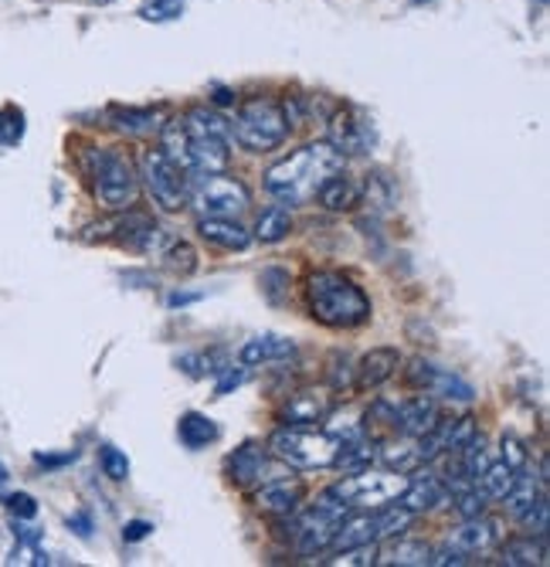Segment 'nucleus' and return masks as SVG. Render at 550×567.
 Segmentation results:
<instances>
[{
	"label": "nucleus",
	"instance_id": "nucleus-1",
	"mask_svg": "<svg viewBox=\"0 0 550 567\" xmlns=\"http://www.w3.org/2000/svg\"><path fill=\"white\" fill-rule=\"evenodd\" d=\"M336 171H343V157L326 140L307 143L266 171V190L279 197L282 204H307L313 200L316 187Z\"/></svg>",
	"mask_w": 550,
	"mask_h": 567
},
{
	"label": "nucleus",
	"instance_id": "nucleus-2",
	"mask_svg": "<svg viewBox=\"0 0 550 567\" xmlns=\"http://www.w3.org/2000/svg\"><path fill=\"white\" fill-rule=\"evenodd\" d=\"M307 309L330 330H357L374 313L367 292L336 269H320L307 279Z\"/></svg>",
	"mask_w": 550,
	"mask_h": 567
},
{
	"label": "nucleus",
	"instance_id": "nucleus-3",
	"mask_svg": "<svg viewBox=\"0 0 550 567\" xmlns=\"http://www.w3.org/2000/svg\"><path fill=\"white\" fill-rule=\"evenodd\" d=\"M289 136V120L282 113V102L272 95H252L245 99L235 123H231V140L248 150V153H272L286 143Z\"/></svg>",
	"mask_w": 550,
	"mask_h": 567
},
{
	"label": "nucleus",
	"instance_id": "nucleus-4",
	"mask_svg": "<svg viewBox=\"0 0 550 567\" xmlns=\"http://www.w3.org/2000/svg\"><path fill=\"white\" fill-rule=\"evenodd\" d=\"M92 187L95 200L106 212H129L139 200V171L123 150H95L92 153Z\"/></svg>",
	"mask_w": 550,
	"mask_h": 567
},
{
	"label": "nucleus",
	"instance_id": "nucleus-5",
	"mask_svg": "<svg viewBox=\"0 0 550 567\" xmlns=\"http://www.w3.org/2000/svg\"><path fill=\"white\" fill-rule=\"evenodd\" d=\"M340 442L330 432H307L282 425L269 435V455H276L282 466L292 470H326L333 466Z\"/></svg>",
	"mask_w": 550,
	"mask_h": 567
},
{
	"label": "nucleus",
	"instance_id": "nucleus-6",
	"mask_svg": "<svg viewBox=\"0 0 550 567\" xmlns=\"http://www.w3.org/2000/svg\"><path fill=\"white\" fill-rule=\"evenodd\" d=\"M136 171H139V181L146 184L149 197H154L164 212H180L190 204V171L177 167L160 146L146 150Z\"/></svg>",
	"mask_w": 550,
	"mask_h": 567
},
{
	"label": "nucleus",
	"instance_id": "nucleus-7",
	"mask_svg": "<svg viewBox=\"0 0 550 567\" xmlns=\"http://www.w3.org/2000/svg\"><path fill=\"white\" fill-rule=\"evenodd\" d=\"M190 204L205 218H238L248 212L252 194L241 181L225 174H190Z\"/></svg>",
	"mask_w": 550,
	"mask_h": 567
},
{
	"label": "nucleus",
	"instance_id": "nucleus-8",
	"mask_svg": "<svg viewBox=\"0 0 550 567\" xmlns=\"http://www.w3.org/2000/svg\"><path fill=\"white\" fill-rule=\"evenodd\" d=\"M408 476L405 473H394V470H384V473H374V470H364V473H354L340 480L333 489L350 503V509H381L387 503H394L402 496Z\"/></svg>",
	"mask_w": 550,
	"mask_h": 567
},
{
	"label": "nucleus",
	"instance_id": "nucleus-9",
	"mask_svg": "<svg viewBox=\"0 0 550 567\" xmlns=\"http://www.w3.org/2000/svg\"><path fill=\"white\" fill-rule=\"evenodd\" d=\"M405 381H408V388H415L418 394H428V398L463 401V404L476 401V388L466 378L445 371V368L432 364V360H422V357H415L405 368Z\"/></svg>",
	"mask_w": 550,
	"mask_h": 567
},
{
	"label": "nucleus",
	"instance_id": "nucleus-10",
	"mask_svg": "<svg viewBox=\"0 0 550 567\" xmlns=\"http://www.w3.org/2000/svg\"><path fill=\"white\" fill-rule=\"evenodd\" d=\"M282 530H289L286 537L292 540V550L299 557H313V554L330 550V540L336 534V520H330L326 513H320L316 506H310V509L299 506L295 513H289V527H282Z\"/></svg>",
	"mask_w": 550,
	"mask_h": 567
},
{
	"label": "nucleus",
	"instance_id": "nucleus-11",
	"mask_svg": "<svg viewBox=\"0 0 550 567\" xmlns=\"http://www.w3.org/2000/svg\"><path fill=\"white\" fill-rule=\"evenodd\" d=\"M340 157H364L374 146V126L361 110H336L330 113V140H326Z\"/></svg>",
	"mask_w": 550,
	"mask_h": 567
},
{
	"label": "nucleus",
	"instance_id": "nucleus-12",
	"mask_svg": "<svg viewBox=\"0 0 550 567\" xmlns=\"http://www.w3.org/2000/svg\"><path fill=\"white\" fill-rule=\"evenodd\" d=\"M228 146H231V140H225V136L187 126V167H190V174H225L231 164Z\"/></svg>",
	"mask_w": 550,
	"mask_h": 567
},
{
	"label": "nucleus",
	"instance_id": "nucleus-13",
	"mask_svg": "<svg viewBox=\"0 0 550 567\" xmlns=\"http://www.w3.org/2000/svg\"><path fill=\"white\" fill-rule=\"evenodd\" d=\"M225 476L235 486H256V483L276 480L282 473L269 466V449H262L259 442H245L225 458Z\"/></svg>",
	"mask_w": 550,
	"mask_h": 567
},
{
	"label": "nucleus",
	"instance_id": "nucleus-14",
	"mask_svg": "<svg viewBox=\"0 0 550 567\" xmlns=\"http://www.w3.org/2000/svg\"><path fill=\"white\" fill-rule=\"evenodd\" d=\"M333 411V398L326 388H303V391H292L279 411V422L292 425V429H307L316 422H326Z\"/></svg>",
	"mask_w": 550,
	"mask_h": 567
},
{
	"label": "nucleus",
	"instance_id": "nucleus-15",
	"mask_svg": "<svg viewBox=\"0 0 550 567\" xmlns=\"http://www.w3.org/2000/svg\"><path fill=\"white\" fill-rule=\"evenodd\" d=\"M307 499V486L299 480H289V476H276V480H266L259 483V489L252 493V503L259 513L266 517H289Z\"/></svg>",
	"mask_w": 550,
	"mask_h": 567
},
{
	"label": "nucleus",
	"instance_id": "nucleus-16",
	"mask_svg": "<svg viewBox=\"0 0 550 567\" xmlns=\"http://www.w3.org/2000/svg\"><path fill=\"white\" fill-rule=\"evenodd\" d=\"M504 534H507V530H504V520H496V517H486V513H479V517L463 520L453 534H448V544L473 557V554L492 550L499 540H504Z\"/></svg>",
	"mask_w": 550,
	"mask_h": 567
},
{
	"label": "nucleus",
	"instance_id": "nucleus-17",
	"mask_svg": "<svg viewBox=\"0 0 550 567\" xmlns=\"http://www.w3.org/2000/svg\"><path fill=\"white\" fill-rule=\"evenodd\" d=\"M438 422V404L428 394H415L405 398L402 404H394V432L405 439H422L428 429H435Z\"/></svg>",
	"mask_w": 550,
	"mask_h": 567
},
{
	"label": "nucleus",
	"instance_id": "nucleus-18",
	"mask_svg": "<svg viewBox=\"0 0 550 567\" xmlns=\"http://www.w3.org/2000/svg\"><path fill=\"white\" fill-rule=\"evenodd\" d=\"M397 368H402V353H397V347H374L371 353L361 357V364L354 368L357 371L354 388L357 391H377L397 374Z\"/></svg>",
	"mask_w": 550,
	"mask_h": 567
},
{
	"label": "nucleus",
	"instance_id": "nucleus-19",
	"mask_svg": "<svg viewBox=\"0 0 550 567\" xmlns=\"http://www.w3.org/2000/svg\"><path fill=\"white\" fill-rule=\"evenodd\" d=\"M197 235L221 251H245L248 245H252V231H248L238 218H205L201 215V221H197Z\"/></svg>",
	"mask_w": 550,
	"mask_h": 567
},
{
	"label": "nucleus",
	"instance_id": "nucleus-20",
	"mask_svg": "<svg viewBox=\"0 0 550 567\" xmlns=\"http://www.w3.org/2000/svg\"><path fill=\"white\" fill-rule=\"evenodd\" d=\"M377 540V513L374 509H350L346 517L336 524V534L330 540V550H346V547H357V544H371Z\"/></svg>",
	"mask_w": 550,
	"mask_h": 567
},
{
	"label": "nucleus",
	"instance_id": "nucleus-21",
	"mask_svg": "<svg viewBox=\"0 0 550 567\" xmlns=\"http://www.w3.org/2000/svg\"><path fill=\"white\" fill-rule=\"evenodd\" d=\"M164 106H116L110 113V126L120 130L123 136H149L160 133L164 126Z\"/></svg>",
	"mask_w": 550,
	"mask_h": 567
},
{
	"label": "nucleus",
	"instance_id": "nucleus-22",
	"mask_svg": "<svg viewBox=\"0 0 550 567\" xmlns=\"http://www.w3.org/2000/svg\"><path fill=\"white\" fill-rule=\"evenodd\" d=\"M295 353V343L276 333H262L252 337L238 347V360L245 368H262V364H276V360H289Z\"/></svg>",
	"mask_w": 550,
	"mask_h": 567
},
{
	"label": "nucleus",
	"instance_id": "nucleus-23",
	"mask_svg": "<svg viewBox=\"0 0 550 567\" xmlns=\"http://www.w3.org/2000/svg\"><path fill=\"white\" fill-rule=\"evenodd\" d=\"M445 499H448V489H445V483L438 480V476H418V480H408L405 483V489H402V496H397V503L402 506H408L415 517H422V513H432V509H438V506H445Z\"/></svg>",
	"mask_w": 550,
	"mask_h": 567
},
{
	"label": "nucleus",
	"instance_id": "nucleus-24",
	"mask_svg": "<svg viewBox=\"0 0 550 567\" xmlns=\"http://www.w3.org/2000/svg\"><path fill=\"white\" fill-rule=\"evenodd\" d=\"M313 197L320 200V208H326V212H354L357 204H361V184L350 177V174L336 171V174H330L316 187Z\"/></svg>",
	"mask_w": 550,
	"mask_h": 567
},
{
	"label": "nucleus",
	"instance_id": "nucleus-25",
	"mask_svg": "<svg viewBox=\"0 0 550 567\" xmlns=\"http://www.w3.org/2000/svg\"><path fill=\"white\" fill-rule=\"evenodd\" d=\"M499 547V560L504 564H510V567H543L547 564V544H543V537H530V534H523V537H510L507 544L499 540L496 544Z\"/></svg>",
	"mask_w": 550,
	"mask_h": 567
},
{
	"label": "nucleus",
	"instance_id": "nucleus-26",
	"mask_svg": "<svg viewBox=\"0 0 550 567\" xmlns=\"http://www.w3.org/2000/svg\"><path fill=\"white\" fill-rule=\"evenodd\" d=\"M218 435H221V429L208 415H201V411H187V415H180V422H177V439L190 452L208 449L211 442H218Z\"/></svg>",
	"mask_w": 550,
	"mask_h": 567
},
{
	"label": "nucleus",
	"instance_id": "nucleus-27",
	"mask_svg": "<svg viewBox=\"0 0 550 567\" xmlns=\"http://www.w3.org/2000/svg\"><path fill=\"white\" fill-rule=\"evenodd\" d=\"M374 462H377V445H374V442L350 439V442H340L333 466H336V470H343V476H354V473L371 470Z\"/></svg>",
	"mask_w": 550,
	"mask_h": 567
},
{
	"label": "nucleus",
	"instance_id": "nucleus-28",
	"mask_svg": "<svg viewBox=\"0 0 550 567\" xmlns=\"http://www.w3.org/2000/svg\"><path fill=\"white\" fill-rule=\"evenodd\" d=\"M289 231H292V212L286 204H272L256 221V238L262 245H279L282 238H289Z\"/></svg>",
	"mask_w": 550,
	"mask_h": 567
},
{
	"label": "nucleus",
	"instance_id": "nucleus-29",
	"mask_svg": "<svg viewBox=\"0 0 550 567\" xmlns=\"http://www.w3.org/2000/svg\"><path fill=\"white\" fill-rule=\"evenodd\" d=\"M377 458L384 462L387 470H394V473H415L418 466H422V455H418V442L415 439H397V442H391V445H384L381 452H377Z\"/></svg>",
	"mask_w": 550,
	"mask_h": 567
},
{
	"label": "nucleus",
	"instance_id": "nucleus-30",
	"mask_svg": "<svg viewBox=\"0 0 550 567\" xmlns=\"http://www.w3.org/2000/svg\"><path fill=\"white\" fill-rule=\"evenodd\" d=\"M415 524V513L402 503H387L377 509V540H394V537H405V530H412Z\"/></svg>",
	"mask_w": 550,
	"mask_h": 567
},
{
	"label": "nucleus",
	"instance_id": "nucleus-31",
	"mask_svg": "<svg viewBox=\"0 0 550 567\" xmlns=\"http://www.w3.org/2000/svg\"><path fill=\"white\" fill-rule=\"evenodd\" d=\"M543 496V483L540 480H533V476H517V483L510 486V493L504 496V506H507V513L510 517H523V513L537 503Z\"/></svg>",
	"mask_w": 550,
	"mask_h": 567
},
{
	"label": "nucleus",
	"instance_id": "nucleus-32",
	"mask_svg": "<svg viewBox=\"0 0 550 567\" xmlns=\"http://www.w3.org/2000/svg\"><path fill=\"white\" fill-rule=\"evenodd\" d=\"M517 476L520 473H513L507 462L499 458V462H489V466L482 470V476L476 480V486L486 493V499H504L510 493V486L517 483Z\"/></svg>",
	"mask_w": 550,
	"mask_h": 567
},
{
	"label": "nucleus",
	"instance_id": "nucleus-33",
	"mask_svg": "<svg viewBox=\"0 0 550 567\" xmlns=\"http://www.w3.org/2000/svg\"><path fill=\"white\" fill-rule=\"evenodd\" d=\"M397 540V537H394ZM432 557V547L425 540H397L381 564H402V567H425Z\"/></svg>",
	"mask_w": 550,
	"mask_h": 567
},
{
	"label": "nucleus",
	"instance_id": "nucleus-34",
	"mask_svg": "<svg viewBox=\"0 0 550 567\" xmlns=\"http://www.w3.org/2000/svg\"><path fill=\"white\" fill-rule=\"evenodd\" d=\"M164 266L170 269V272H177V276H190V272H197V248L190 245V241H174L167 251H164Z\"/></svg>",
	"mask_w": 550,
	"mask_h": 567
},
{
	"label": "nucleus",
	"instance_id": "nucleus-35",
	"mask_svg": "<svg viewBox=\"0 0 550 567\" xmlns=\"http://www.w3.org/2000/svg\"><path fill=\"white\" fill-rule=\"evenodd\" d=\"M453 503H456V513L463 520H473V517H479V513H486V506H489V499H486V493L473 483V486H466V489H459V493H453Z\"/></svg>",
	"mask_w": 550,
	"mask_h": 567
},
{
	"label": "nucleus",
	"instance_id": "nucleus-36",
	"mask_svg": "<svg viewBox=\"0 0 550 567\" xmlns=\"http://www.w3.org/2000/svg\"><path fill=\"white\" fill-rule=\"evenodd\" d=\"M479 432L476 419L466 415V419H456V422H448V435H445V455H453L459 449H466L473 442V435Z\"/></svg>",
	"mask_w": 550,
	"mask_h": 567
},
{
	"label": "nucleus",
	"instance_id": "nucleus-37",
	"mask_svg": "<svg viewBox=\"0 0 550 567\" xmlns=\"http://www.w3.org/2000/svg\"><path fill=\"white\" fill-rule=\"evenodd\" d=\"M381 560V550L377 544H357V547H346V550H336V557H330V564H346V567H371Z\"/></svg>",
	"mask_w": 550,
	"mask_h": 567
},
{
	"label": "nucleus",
	"instance_id": "nucleus-38",
	"mask_svg": "<svg viewBox=\"0 0 550 567\" xmlns=\"http://www.w3.org/2000/svg\"><path fill=\"white\" fill-rule=\"evenodd\" d=\"M98 466H103V473H106L113 483L129 480V458H126V452H120V449H113V445H103V449H98Z\"/></svg>",
	"mask_w": 550,
	"mask_h": 567
},
{
	"label": "nucleus",
	"instance_id": "nucleus-39",
	"mask_svg": "<svg viewBox=\"0 0 550 567\" xmlns=\"http://www.w3.org/2000/svg\"><path fill=\"white\" fill-rule=\"evenodd\" d=\"M262 296L272 302V306H279V302H286V296H289V272L286 269H279V266H272V269H262Z\"/></svg>",
	"mask_w": 550,
	"mask_h": 567
},
{
	"label": "nucleus",
	"instance_id": "nucleus-40",
	"mask_svg": "<svg viewBox=\"0 0 550 567\" xmlns=\"http://www.w3.org/2000/svg\"><path fill=\"white\" fill-rule=\"evenodd\" d=\"M520 524H523V530H527L530 537H547V527H550V503H547V493L523 513Z\"/></svg>",
	"mask_w": 550,
	"mask_h": 567
},
{
	"label": "nucleus",
	"instance_id": "nucleus-41",
	"mask_svg": "<svg viewBox=\"0 0 550 567\" xmlns=\"http://www.w3.org/2000/svg\"><path fill=\"white\" fill-rule=\"evenodd\" d=\"M504 462L513 470V473H527V466H530V449H527V442L523 439H517V435H504Z\"/></svg>",
	"mask_w": 550,
	"mask_h": 567
},
{
	"label": "nucleus",
	"instance_id": "nucleus-42",
	"mask_svg": "<svg viewBox=\"0 0 550 567\" xmlns=\"http://www.w3.org/2000/svg\"><path fill=\"white\" fill-rule=\"evenodd\" d=\"M361 194H367V200H371V204H377V208H387L391 197H394L391 177H387V174H367V184H364V190H361Z\"/></svg>",
	"mask_w": 550,
	"mask_h": 567
},
{
	"label": "nucleus",
	"instance_id": "nucleus-43",
	"mask_svg": "<svg viewBox=\"0 0 550 567\" xmlns=\"http://www.w3.org/2000/svg\"><path fill=\"white\" fill-rule=\"evenodd\" d=\"M330 364H333V368H330V388H333V391L354 388V368H350L346 353H333Z\"/></svg>",
	"mask_w": 550,
	"mask_h": 567
},
{
	"label": "nucleus",
	"instance_id": "nucleus-44",
	"mask_svg": "<svg viewBox=\"0 0 550 567\" xmlns=\"http://www.w3.org/2000/svg\"><path fill=\"white\" fill-rule=\"evenodd\" d=\"M139 14L146 21H174V18L184 14V4H180V0H154V4H146Z\"/></svg>",
	"mask_w": 550,
	"mask_h": 567
},
{
	"label": "nucleus",
	"instance_id": "nucleus-45",
	"mask_svg": "<svg viewBox=\"0 0 550 567\" xmlns=\"http://www.w3.org/2000/svg\"><path fill=\"white\" fill-rule=\"evenodd\" d=\"M4 503H8V509L14 513L18 520H34V517H38V503H34L28 493H11Z\"/></svg>",
	"mask_w": 550,
	"mask_h": 567
},
{
	"label": "nucleus",
	"instance_id": "nucleus-46",
	"mask_svg": "<svg viewBox=\"0 0 550 567\" xmlns=\"http://www.w3.org/2000/svg\"><path fill=\"white\" fill-rule=\"evenodd\" d=\"M149 534H154V524H149V520H126V524H123V540H126V544H139V540H146Z\"/></svg>",
	"mask_w": 550,
	"mask_h": 567
},
{
	"label": "nucleus",
	"instance_id": "nucleus-47",
	"mask_svg": "<svg viewBox=\"0 0 550 567\" xmlns=\"http://www.w3.org/2000/svg\"><path fill=\"white\" fill-rule=\"evenodd\" d=\"M248 381V374L245 371H235V368H225V374H221V381L215 384V394L218 398H225V394H231L235 388H241Z\"/></svg>",
	"mask_w": 550,
	"mask_h": 567
},
{
	"label": "nucleus",
	"instance_id": "nucleus-48",
	"mask_svg": "<svg viewBox=\"0 0 550 567\" xmlns=\"http://www.w3.org/2000/svg\"><path fill=\"white\" fill-rule=\"evenodd\" d=\"M197 299H205V292H184V289H177V292L167 296V306H170V309H184V306H190V302H197Z\"/></svg>",
	"mask_w": 550,
	"mask_h": 567
},
{
	"label": "nucleus",
	"instance_id": "nucleus-49",
	"mask_svg": "<svg viewBox=\"0 0 550 567\" xmlns=\"http://www.w3.org/2000/svg\"><path fill=\"white\" fill-rule=\"evenodd\" d=\"M75 458V452H69V455H38L34 462L38 466H62V462H72Z\"/></svg>",
	"mask_w": 550,
	"mask_h": 567
},
{
	"label": "nucleus",
	"instance_id": "nucleus-50",
	"mask_svg": "<svg viewBox=\"0 0 550 567\" xmlns=\"http://www.w3.org/2000/svg\"><path fill=\"white\" fill-rule=\"evenodd\" d=\"M69 524H75V527H79V537H89V534H92V524H89L85 513H79V517H72Z\"/></svg>",
	"mask_w": 550,
	"mask_h": 567
},
{
	"label": "nucleus",
	"instance_id": "nucleus-51",
	"mask_svg": "<svg viewBox=\"0 0 550 567\" xmlns=\"http://www.w3.org/2000/svg\"><path fill=\"white\" fill-rule=\"evenodd\" d=\"M215 102H218V106H228V102H235V95H231V92H225V89H221V92H218V95H215Z\"/></svg>",
	"mask_w": 550,
	"mask_h": 567
},
{
	"label": "nucleus",
	"instance_id": "nucleus-52",
	"mask_svg": "<svg viewBox=\"0 0 550 567\" xmlns=\"http://www.w3.org/2000/svg\"><path fill=\"white\" fill-rule=\"evenodd\" d=\"M4 480H8V473H4V466H0V486H4Z\"/></svg>",
	"mask_w": 550,
	"mask_h": 567
},
{
	"label": "nucleus",
	"instance_id": "nucleus-53",
	"mask_svg": "<svg viewBox=\"0 0 550 567\" xmlns=\"http://www.w3.org/2000/svg\"><path fill=\"white\" fill-rule=\"evenodd\" d=\"M415 4H432V0H415Z\"/></svg>",
	"mask_w": 550,
	"mask_h": 567
}]
</instances>
